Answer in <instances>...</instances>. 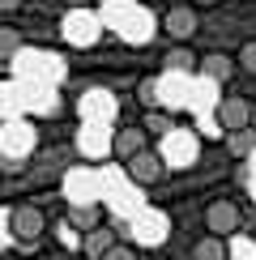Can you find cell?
I'll return each instance as SVG.
<instances>
[{
	"label": "cell",
	"mask_w": 256,
	"mask_h": 260,
	"mask_svg": "<svg viewBox=\"0 0 256 260\" xmlns=\"http://www.w3.org/2000/svg\"><path fill=\"white\" fill-rule=\"evenodd\" d=\"M235 64H239L243 73H252V77H256V39H248V43L239 47V56H235Z\"/></svg>",
	"instance_id": "obj_14"
},
{
	"label": "cell",
	"mask_w": 256,
	"mask_h": 260,
	"mask_svg": "<svg viewBox=\"0 0 256 260\" xmlns=\"http://www.w3.org/2000/svg\"><path fill=\"white\" fill-rule=\"evenodd\" d=\"M111 243H115V235L99 226V231H90V235H85V243H81V247H85V256H90V260H103V252H107Z\"/></svg>",
	"instance_id": "obj_13"
},
{
	"label": "cell",
	"mask_w": 256,
	"mask_h": 260,
	"mask_svg": "<svg viewBox=\"0 0 256 260\" xmlns=\"http://www.w3.org/2000/svg\"><path fill=\"white\" fill-rule=\"evenodd\" d=\"M163 69H171V73H197L201 69V56L188 47V43H175V47L163 56Z\"/></svg>",
	"instance_id": "obj_9"
},
{
	"label": "cell",
	"mask_w": 256,
	"mask_h": 260,
	"mask_svg": "<svg viewBox=\"0 0 256 260\" xmlns=\"http://www.w3.org/2000/svg\"><path fill=\"white\" fill-rule=\"evenodd\" d=\"M124 167H128V179L141 183V188H154V183L167 179V158L158 154V149H141V154L128 158Z\"/></svg>",
	"instance_id": "obj_1"
},
{
	"label": "cell",
	"mask_w": 256,
	"mask_h": 260,
	"mask_svg": "<svg viewBox=\"0 0 256 260\" xmlns=\"http://www.w3.org/2000/svg\"><path fill=\"white\" fill-rule=\"evenodd\" d=\"M197 5H171L163 13V35L175 39V43H188L192 35H197Z\"/></svg>",
	"instance_id": "obj_4"
},
{
	"label": "cell",
	"mask_w": 256,
	"mask_h": 260,
	"mask_svg": "<svg viewBox=\"0 0 256 260\" xmlns=\"http://www.w3.org/2000/svg\"><path fill=\"white\" fill-rule=\"evenodd\" d=\"M21 47H26V35H21L17 26H0V64H5V60H13Z\"/></svg>",
	"instance_id": "obj_12"
},
{
	"label": "cell",
	"mask_w": 256,
	"mask_h": 260,
	"mask_svg": "<svg viewBox=\"0 0 256 260\" xmlns=\"http://www.w3.org/2000/svg\"><path fill=\"white\" fill-rule=\"evenodd\" d=\"M192 260H227V239H222V235H205V239H197Z\"/></svg>",
	"instance_id": "obj_10"
},
{
	"label": "cell",
	"mask_w": 256,
	"mask_h": 260,
	"mask_svg": "<svg viewBox=\"0 0 256 260\" xmlns=\"http://www.w3.org/2000/svg\"><path fill=\"white\" fill-rule=\"evenodd\" d=\"M9 226H13V235L21 243H35L43 231H47V209L43 205H17L13 213H9Z\"/></svg>",
	"instance_id": "obj_3"
},
{
	"label": "cell",
	"mask_w": 256,
	"mask_h": 260,
	"mask_svg": "<svg viewBox=\"0 0 256 260\" xmlns=\"http://www.w3.org/2000/svg\"><path fill=\"white\" fill-rule=\"evenodd\" d=\"M201 218H205V231H209V235H222V239H227V235H235V231L243 226L239 205H235V201H227V197H222V201H209Z\"/></svg>",
	"instance_id": "obj_2"
},
{
	"label": "cell",
	"mask_w": 256,
	"mask_h": 260,
	"mask_svg": "<svg viewBox=\"0 0 256 260\" xmlns=\"http://www.w3.org/2000/svg\"><path fill=\"white\" fill-rule=\"evenodd\" d=\"M103 260H141V252H137L133 243H120V239H115V243L103 252Z\"/></svg>",
	"instance_id": "obj_15"
},
{
	"label": "cell",
	"mask_w": 256,
	"mask_h": 260,
	"mask_svg": "<svg viewBox=\"0 0 256 260\" xmlns=\"http://www.w3.org/2000/svg\"><path fill=\"white\" fill-rule=\"evenodd\" d=\"M218 124L227 133H239V128H252L256 124V107L248 99H222L218 103Z\"/></svg>",
	"instance_id": "obj_6"
},
{
	"label": "cell",
	"mask_w": 256,
	"mask_h": 260,
	"mask_svg": "<svg viewBox=\"0 0 256 260\" xmlns=\"http://www.w3.org/2000/svg\"><path fill=\"white\" fill-rule=\"evenodd\" d=\"M256 149V133L252 128H239V133H227V154L231 158H248Z\"/></svg>",
	"instance_id": "obj_11"
},
{
	"label": "cell",
	"mask_w": 256,
	"mask_h": 260,
	"mask_svg": "<svg viewBox=\"0 0 256 260\" xmlns=\"http://www.w3.org/2000/svg\"><path fill=\"white\" fill-rule=\"evenodd\" d=\"M201 73L222 85V81H231L235 73H239V64H235V56H227V51H209V56H201Z\"/></svg>",
	"instance_id": "obj_7"
},
{
	"label": "cell",
	"mask_w": 256,
	"mask_h": 260,
	"mask_svg": "<svg viewBox=\"0 0 256 260\" xmlns=\"http://www.w3.org/2000/svg\"><path fill=\"white\" fill-rule=\"evenodd\" d=\"M141 149H149V133L141 124H124V128H115V137H111V154L128 162V158H137Z\"/></svg>",
	"instance_id": "obj_5"
},
{
	"label": "cell",
	"mask_w": 256,
	"mask_h": 260,
	"mask_svg": "<svg viewBox=\"0 0 256 260\" xmlns=\"http://www.w3.org/2000/svg\"><path fill=\"white\" fill-rule=\"evenodd\" d=\"M21 5H26V0H0V13H17Z\"/></svg>",
	"instance_id": "obj_16"
},
{
	"label": "cell",
	"mask_w": 256,
	"mask_h": 260,
	"mask_svg": "<svg viewBox=\"0 0 256 260\" xmlns=\"http://www.w3.org/2000/svg\"><path fill=\"white\" fill-rule=\"evenodd\" d=\"M197 9H213V5H222V0H192Z\"/></svg>",
	"instance_id": "obj_17"
},
{
	"label": "cell",
	"mask_w": 256,
	"mask_h": 260,
	"mask_svg": "<svg viewBox=\"0 0 256 260\" xmlns=\"http://www.w3.org/2000/svg\"><path fill=\"white\" fill-rule=\"evenodd\" d=\"M103 218H107L103 205H69V226H73V231H81V235L99 231Z\"/></svg>",
	"instance_id": "obj_8"
}]
</instances>
